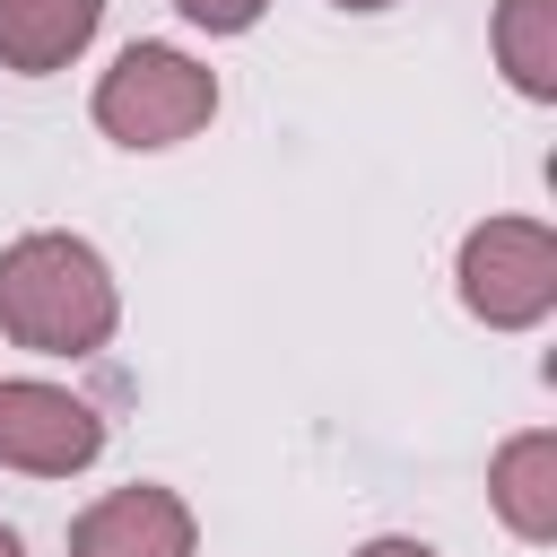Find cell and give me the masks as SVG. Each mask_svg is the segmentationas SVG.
Returning a JSON list of instances; mask_svg holds the SVG:
<instances>
[{
	"label": "cell",
	"instance_id": "obj_4",
	"mask_svg": "<svg viewBox=\"0 0 557 557\" xmlns=\"http://www.w3.org/2000/svg\"><path fill=\"white\" fill-rule=\"evenodd\" d=\"M104 453V409L44 374H0V470L26 479H78Z\"/></svg>",
	"mask_w": 557,
	"mask_h": 557
},
{
	"label": "cell",
	"instance_id": "obj_3",
	"mask_svg": "<svg viewBox=\"0 0 557 557\" xmlns=\"http://www.w3.org/2000/svg\"><path fill=\"white\" fill-rule=\"evenodd\" d=\"M453 287L487 331H531L557 313V235L540 218H487L461 235Z\"/></svg>",
	"mask_w": 557,
	"mask_h": 557
},
{
	"label": "cell",
	"instance_id": "obj_7",
	"mask_svg": "<svg viewBox=\"0 0 557 557\" xmlns=\"http://www.w3.org/2000/svg\"><path fill=\"white\" fill-rule=\"evenodd\" d=\"M104 26V0H0V70L52 78L70 70Z\"/></svg>",
	"mask_w": 557,
	"mask_h": 557
},
{
	"label": "cell",
	"instance_id": "obj_8",
	"mask_svg": "<svg viewBox=\"0 0 557 557\" xmlns=\"http://www.w3.org/2000/svg\"><path fill=\"white\" fill-rule=\"evenodd\" d=\"M496 70L513 78V96L557 104V0H496Z\"/></svg>",
	"mask_w": 557,
	"mask_h": 557
},
{
	"label": "cell",
	"instance_id": "obj_11",
	"mask_svg": "<svg viewBox=\"0 0 557 557\" xmlns=\"http://www.w3.org/2000/svg\"><path fill=\"white\" fill-rule=\"evenodd\" d=\"M0 557H26V540H17V531H9V522H0Z\"/></svg>",
	"mask_w": 557,
	"mask_h": 557
},
{
	"label": "cell",
	"instance_id": "obj_1",
	"mask_svg": "<svg viewBox=\"0 0 557 557\" xmlns=\"http://www.w3.org/2000/svg\"><path fill=\"white\" fill-rule=\"evenodd\" d=\"M122 322V287L113 261L87 235L35 226L0 252V331L35 357H96Z\"/></svg>",
	"mask_w": 557,
	"mask_h": 557
},
{
	"label": "cell",
	"instance_id": "obj_2",
	"mask_svg": "<svg viewBox=\"0 0 557 557\" xmlns=\"http://www.w3.org/2000/svg\"><path fill=\"white\" fill-rule=\"evenodd\" d=\"M87 113L113 148H174L218 122V70L191 61L183 44H122L113 70L96 78Z\"/></svg>",
	"mask_w": 557,
	"mask_h": 557
},
{
	"label": "cell",
	"instance_id": "obj_12",
	"mask_svg": "<svg viewBox=\"0 0 557 557\" xmlns=\"http://www.w3.org/2000/svg\"><path fill=\"white\" fill-rule=\"evenodd\" d=\"M331 9H392V0H331Z\"/></svg>",
	"mask_w": 557,
	"mask_h": 557
},
{
	"label": "cell",
	"instance_id": "obj_10",
	"mask_svg": "<svg viewBox=\"0 0 557 557\" xmlns=\"http://www.w3.org/2000/svg\"><path fill=\"white\" fill-rule=\"evenodd\" d=\"M357 557H435V548H426V540H409V531H383V540H366Z\"/></svg>",
	"mask_w": 557,
	"mask_h": 557
},
{
	"label": "cell",
	"instance_id": "obj_6",
	"mask_svg": "<svg viewBox=\"0 0 557 557\" xmlns=\"http://www.w3.org/2000/svg\"><path fill=\"white\" fill-rule=\"evenodd\" d=\"M487 505H496V522H505L513 540H531V548L557 540V435H548V426H522V435L496 444V461H487Z\"/></svg>",
	"mask_w": 557,
	"mask_h": 557
},
{
	"label": "cell",
	"instance_id": "obj_9",
	"mask_svg": "<svg viewBox=\"0 0 557 557\" xmlns=\"http://www.w3.org/2000/svg\"><path fill=\"white\" fill-rule=\"evenodd\" d=\"M191 26H209V35H244V26H261V9L270 0H174Z\"/></svg>",
	"mask_w": 557,
	"mask_h": 557
},
{
	"label": "cell",
	"instance_id": "obj_5",
	"mask_svg": "<svg viewBox=\"0 0 557 557\" xmlns=\"http://www.w3.org/2000/svg\"><path fill=\"white\" fill-rule=\"evenodd\" d=\"M61 557H200V522H191V505L174 487L131 479V487L96 496L70 522V548Z\"/></svg>",
	"mask_w": 557,
	"mask_h": 557
}]
</instances>
